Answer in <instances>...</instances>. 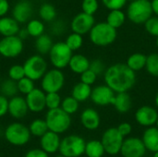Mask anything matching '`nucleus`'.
I'll return each mask as SVG.
<instances>
[{"label":"nucleus","instance_id":"nucleus-17","mask_svg":"<svg viewBox=\"0 0 158 157\" xmlns=\"http://www.w3.org/2000/svg\"><path fill=\"white\" fill-rule=\"evenodd\" d=\"M33 14V7L30 1L20 0L12 8V17L19 23H27L31 20Z\"/></svg>","mask_w":158,"mask_h":157},{"label":"nucleus","instance_id":"nucleus-21","mask_svg":"<svg viewBox=\"0 0 158 157\" xmlns=\"http://www.w3.org/2000/svg\"><path fill=\"white\" fill-rule=\"evenodd\" d=\"M142 140L147 151L156 153L158 151V129L156 126L148 127L143 133Z\"/></svg>","mask_w":158,"mask_h":157},{"label":"nucleus","instance_id":"nucleus-25","mask_svg":"<svg viewBox=\"0 0 158 157\" xmlns=\"http://www.w3.org/2000/svg\"><path fill=\"white\" fill-rule=\"evenodd\" d=\"M91 93H92L91 85L85 84L81 81L75 84L71 91V96H73L80 103L85 102L88 99H90Z\"/></svg>","mask_w":158,"mask_h":157},{"label":"nucleus","instance_id":"nucleus-55","mask_svg":"<svg viewBox=\"0 0 158 157\" xmlns=\"http://www.w3.org/2000/svg\"><path fill=\"white\" fill-rule=\"evenodd\" d=\"M156 127L158 129V118H157V120H156Z\"/></svg>","mask_w":158,"mask_h":157},{"label":"nucleus","instance_id":"nucleus-51","mask_svg":"<svg viewBox=\"0 0 158 157\" xmlns=\"http://www.w3.org/2000/svg\"><path fill=\"white\" fill-rule=\"evenodd\" d=\"M151 6H152L153 14H155L156 16H158V0H152Z\"/></svg>","mask_w":158,"mask_h":157},{"label":"nucleus","instance_id":"nucleus-16","mask_svg":"<svg viewBox=\"0 0 158 157\" xmlns=\"http://www.w3.org/2000/svg\"><path fill=\"white\" fill-rule=\"evenodd\" d=\"M45 95L46 93L38 88H34L31 93L26 94V102L29 107V111L33 113H40L45 107Z\"/></svg>","mask_w":158,"mask_h":157},{"label":"nucleus","instance_id":"nucleus-4","mask_svg":"<svg viewBox=\"0 0 158 157\" xmlns=\"http://www.w3.org/2000/svg\"><path fill=\"white\" fill-rule=\"evenodd\" d=\"M45 121L48 130L58 134L66 132L71 125L70 115L66 113L61 107L48 109L45 116Z\"/></svg>","mask_w":158,"mask_h":157},{"label":"nucleus","instance_id":"nucleus-15","mask_svg":"<svg viewBox=\"0 0 158 157\" xmlns=\"http://www.w3.org/2000/svg\"><path fill=\"white\" fill-rule=\"evenodd\" d=\"M158 118V111L153 106L143 105L139 107L135 113L136 122L143 127L148 128L156 126Z\"/></svg>","mask_w":158,"mask_h":157},{"label":"nucleus","instance_id":"nucleus-53","mask_svg":"<svg viewBox=\"0 0 158 157\" xmlns=\"http://www.w3.org/2000/svg\"><path fill=\"white\" fill-rule=\"evenodd\" d=\"M153 157H158V151L157 152H156V153H154V155Z\"/></svg>","mask_w":158,"mask_h":157},{"label":"nucleus","instance_id":"nucleus-31","mask_svg":"<svg viewBox=\"0 0 158 157\" xmlns=\"http://www.w3.org/2000/svg\"><path fill=\"white\" fill-rule=\"evenodd\" d=\"M29 130L31 135L39 138H41L44 133H46L49 130L45 119L41 118H37L31 121V123L29 126Z\"/></svg>","mask_w":158,"mask_h":157},{"label":"nucleus","instance_id":"nucleus-32","mask_svg":"<svg viewBox=\"0 0 158 157\" xmlns=\"http://www.w3.org/2000/svg\"><path fill=\"white\" fill-rule=\"evenodd\" d=\"M0 92H1V94H3L4 96H6L7 98H11V97L17 95V93L19 92L17 81L11 80L9 78L7 80H5L0 85Z\"/></svg>","mask_w":158,"mask_h":157},{"label":"nucleus","instance_id":"nucleus-54","mask_svg":"<svg viewBox=\"0 0 158 157\" xmlns=\"http://www.w3.org/2000/svg\"><path fill=\"white\" fill-rule=\"evenodd\" d=\"M156 46L158 47V36L156 37Z\"/></svg>","mask_w":158,"mask_h":157},{"label":"nucleus","instance_id":"nucleus-9","mask_svg":"<svg viewBox=\"0 0 158 157\" xmlns=\"http://www.w3.org/2000/svg\"><path fill=\"white\" fill-rule=\"evenodd\" d=\"M65 84V76L62 69L52 68L47 70L41 79V87L44 93H58Z\"/></svg>","mask_w":158,"mask_h":157},{"label":"nucleus","instance_id":"nucleus-18","mask_svg":"<svg viewBox=\"0 0 158 157\" xmlns=\"http://www.w3.org/2000/svg\"><path fill=\"white\" fill-rule=\"evenodd\" d=\"M29 111V107L26 102V99L15 95L11 97L8 101V114L16 118V119H20L23 118Z\"/></svg>","mask_w":158,"mask_h":157},{"label":"nucleus","instance_id":"nucleus-22","mask_svg":"<svg viewBox=\"0 0 158 157\" xmlns=\"http://www.w3.org/2000/svg\"><path fill=\"white\" fill-rule=\"evenodd\" d=\"M19 29V23L13 17L0 18V34L3 37L17 35Z\"/></svg>","mask_w":158,"mask_h":157},{"label":"nucleus","instance_id":"nucleus-40","mask_svg":"<svg viewBox=\"0 0 158 157\" xmlns=\"http://www.w3.org/2000/svg\"><path fill=\"white\" fill-rule=\"evenodd\" d=\"M99 8V3L98 0H82L81 3V9L82 12L94 15Z\"/></svg>","mask_w":158,"mask_h":157},{"label":"nucleus","instance_id":"nucleus-45","mask_svg":"<svg viewBox=\"0 0 158 157\" xmlns=\"http://www.w3.org/2000/svg\"><path fill=\"white\" fill-rule=\"evenodd\" d=\"M118 130L119 131V133L125 138V137H128L131 131H132V127L130 123L128 122H122L120 123L118 127H117Z\"/></svg>","mask_w":158,"mask_h":157},{"label":"nucleus","instance_id":"nucleus-14","mask_svg":"<svg viewBox=\"0 0 158 157\" xmlns=\"http://www.w3.org/2000/svg\"><path fill=\"white\" fill-rule=\"evenodd\" d=\"M95 24V19L94 15H90L84 12L77 14L71 20L70 28L73 32L79 34H87Z\"/></svg>","mask_w":158,"mask_h":157},{"label":"nucleus","instance_id":"nucleus-26","mask_svg":"<svg viewBox=\"0 0 158 157\" xmlns=\"http://www.w3.org/2000/svg\"><path fill=\"white\" fill-rule=\"evenodd\" d=\"M54 43L52 38L48 34H42L35 40V49L41 56L48 55L51 51V48L53 46Z\"/></svg>","mask_w":158,"mask_h":157},{"label":"nucleus","instance_id":"nucleus-57","mask_svg":"<svg viewBox=\"0 0 158 157\" xmlns=\"http://www.w3.org/2000/svg\"><path fill=\"white\" fill-rule=\"evenodd\" d=\"M128 1H130V2H131V1H135V0H128Z\"/></svg>","mask_w":158,"mask_h":157},{"label":"nucleus","instance_id":"nucleus-47","mask_svg":"<svg viewBox=\"0 0 158 157\" xmlns=\"http://www.w3.org/2000/svg\"><path fill=\"white\" fill-rule=\"evenodd\" d=\"M8 101L9 100L7 99V97L0 94V118L8 113Z\"/></svg>","mask_w":158,"mask_h":157},{"label":"nucleus","instance_id":"nucleus-8","mask_svg":"<svg viewBox=\"0 0 158 157\" xmlns=\"http://www.w3.org/2000/svg\"><path fill=\"white\" fill-rule=\"evenodd\" d=\"M25 76L32 81L41 80L47 71V63L41 55H33L23 64Z\"/></svg>","mask_w":158,"mask_h":157},{"label":"nucleus","instance_id":"nucleus-42","mask_svg":"<svg viewBox=\"0 0 158 157\" xmlns=\"http://www.w3.org/2000/svg\"><path fill=\"white\" fill-rule=\"evenodd\" d=\"M89 68L91 70H93L97 76L104 75L106 70L105 63L101 59H98V58L97 59H94L93 61L90 62V68Z\"/></svg>","mask_w":158,"mask_h":157},{"label":"nucleus","instance_id":"nucleus-56","mask_svg":"<svg viewBox=\"0 0 158 157\" xmlns=\"http://www.w3.org/2000/svg\"><path fill=\"white\" fill-rule=\"evenodd\" d=\"M56 157H66V156H64V155H57V156H56Z\"/></svg>","mask_w":158,"mask_h":157},{"label":"nucleus","instance_id":"nucleus-34","mask_svg":"<svg viewBox=\"0 0 158 157\" xmlns=\"http://www.w3.org/2000/svg\"><path fill=\"white\" fill-rule=\"evenodd\" d=\"M79 106H80V102L77 101L73 96H68L64 98L60 105V107L70 116L75 114L78 111Z\"/></svg>","mask_w":158,"mask_h":157},{"label":"nucleus","instance_id":"nucleus-44","mask_svg":"<svg viewBox=\"0 0 158 157\" xmlns=\"http://www.w3.org/2000/svg\"><path fill=\"white\" fill-rule=\"evenodd\" d=\"M97 75L93 71L91 70L90 68L85 70L84 72H82L81 74V81L85 83V84H88V85H93L94 84V82L96 81L97 80Z\"/></svg>","mask_w":158,"mask_h":157},{"label":"nucleus","instance_id":"nucleus-5","mask_svg":"<svg viewBox=\"0 0 158 157\" xmlns=\"http://www.w3.org/2000/svg\"><path fill=\"white\" fill-rule=\"evenodd\" d=\"M86 142L79 135L71 134L61 140L59 154L66 157H81L84 155Z\"/></svg>","mask_w":158,"mask_h":157},{"label":"nucleus","instance_id":"nucleus-1","mask_svg":"<svg viewBox=\"0 0 158 157\" xmlns=\"http://www.w3.org/2000/svg\"><path fill=\"white\" fill-rule=\"evenodd\" d=\"M106 84L116 93L129 92L136 84V72L127 64L117 63L106 68L104 74Z\"/></svg>","mask_w":158,"mask_h":157},{"label":"nucleus","instance_id":"nucleus-33","mask_svg":"<svg viewBox=\"0 0 158 157\" xmlns=\"http://www.w3.org/2000/svg\"><path fill=\"white\" fill-rule=\"evenodd\" d=\"M26 29L28 30V32L30 36L37 38L40 35L44 33V24L42 20L39 19H31L27 22Z\"/></svg>","mask_w":158,"mask_h":157},{"label":"nucleus","instance_id":"nucleus-52","mask_svg":"<svg viewBox=\"0 0 158 157\" xmlns=\"http://www.w3.org/2000/svg\"><path fill=\"white\" fill-rule=\"evenodd\" d=\"M155 104H156V106L158 108V93L156 95V98H155Z\"/></svg>","mask_w":158,"mask_h":157},{"label":"nucleus","instance_id":"nucleus-39","mask_svg":"<svg viewBox=\"0 0 158 157\" xmlns=\"http://www.w3.org/2000/svg\"><path fill=\"white\" fill-rule=\"evenodd\" d=\"M7 74H8L9 79H11L15 81H19L20 79L25 77V71H24L23 65H19V64L12 65L9 68Z\"/></svg>","mask_w":158,"mask_h":157},{"label":"nucleus","instance_id":"nucleus-38","mask_svg":"<svg viewBox=\"0 0 158 157\" xmlns=\"http://www.w3.org/2000/svg\"><path fill=\"white\" fill-rule=\"evenodd\" d=\"M61 102L62 100L58 93H47L45 95V105L48 109H55L60 107Z\"/></svg>","mask_w":158,"mask_h":157},{"label":"nucleus","instance_id":"nucleus-58","mask_svg":"<svg viewBox=\"0 0 158 157\" xmlns=\"http://www.w3.org/2000/svg\"><path fill=\"white\" fill-rule=\"evenodd\" d=\"M81 157H87V156H81Z\"/></svg>","mask_w":158,"mask_h":157},{"label":"nucleus","instance_id":"nucleus-7","mask_svg":"<svg viewBox=\"0 0 158 157\" xmlns=\"http://www.w3.org/2000/svg\"><path fill=\"white\" fill-rule=\"evenodd\" d=\"M48 55L53 67L58 69H63L69 67L73 51L66 44L65 42H57L53 44Z\"/></svg>","mask_w":158,"mask_h":157},{"label":"nucleus","instance_id":"nucleus-13","mask_svg":"<svg viewBox=\"0 0 158 157\" xmlns=\"http://www.w3.org/2000/svg\"><path fill=\"white\" fill-rule=\"evenodd\" d=\"M116 93L106 84L99 85L92 89L90 99L92 102L99 106H106L113 105Z\"/></svg>","mask_w":158,"mask_h":157},{"label":"nucleus","instance_id":"nucleus-49","mask_svg":"<svg viewBox=\"0 0 158 157\" xmlns=\"http://www.w3.org/2000/svg\"><path fill=\"white\" fill-rule=\"evenodd\" d=\"M9 8L10 6L7 0H0V18L6 16Z\"/></svg>","mask_w":158,"mask_h":157},{"label":"nucleus","instance_id":"nucleus-2","mask_svg":"<svg viewBox=\"0 0 158 157\" xmlns=\"http://www.w3.org/2000/svg\"><path fill=\"white\" fill-rule=\"evenodd\" d=\"M91 42L100 47H106L112 44L118 36L117 29L111 27L106 21L95 23L89 32Z\"/></svg>","mask_w":158,"mask_h":157},{"label":"nucleus","instance_id":"nucleus-10","mask_svg":"<svg viewBox=\"0 0 158 157\" xmlns=\"http://www.w3.org/2000/svg\"><path fill=\"white\" fill-rule=\"evenodd\" d=\"M101 142L105 148L106 154L109 155H117L120 154L124 137L119 133L117 128L107 129L102 135Z\"/></svg>","mask_w":158,"mask_h":157},{"label":"nucleus","instance_id":"nucleus-48","mask_svg":"<svg viewBox=\"0 0 158 157\" xmlns=\"http://www.w3.org/2000/svg\"><path fill=\"white\" fill-rule=\"evenodd\" d=\"M25 157H49V154L44 152L42 148L41 149H31L26 153Z\"/></svg>","mask_w":158,"mask_h":157},{"label":"nucleus","instance_id":"nucleus-43","mask_svg":"<svg viewBox=\"0 0 158 157\" xmlns=\"http://www.w3.org/2000/svg\"><path fill=\"white\" fill-rule=\"evenodd\" d=\"M104 6L109 9V10H114V9H122L128 0H101Z\"/></svg>","mask_w":158,"mask_h":157},{"label":"nucleus","instance_id":"nucleus-12","mask_svg":"<svg viewBox=\"0 0 158 157\" xmlns=\"http://www.w3.org/2000/svg\"><path fill=\"white\" fill-rule=\"evenodd\" d=\"M146 148L140 138L129 137L124 139L120 154L123 157H143L146 154Z\"/></svg>","mask_w":158,"mask_h":157},{"label":"nucleus","instance_id":"nucleus-6","mask_svg":"<svg viewBox=\"0 0 158 157\" xmlns=\"http://www.w3.org/2000/svg\"><path fill=\"white\" fill-rule=\"evenodd\" d=\"M5 138L12 145L23 146L31 140V132L28 127L25 125L14 122L9 124L5 130Z\"/></svg>","mask_w":158,"mask_h":157},{"label":"nucleus","instance_id":"nucleus-35","mask_svg":"<svg viewBox=\"0 0 158 157\" xmlns=\"http://www.w3.org/2000/svg\"><path fill=\"white\" fill-rule=\"evenodd\" d=\"M145 69L151 76L158 78V53H152L147 56Z\"/></svg>","mask_w":158,"mask_h":157},{"label":"nucleus","instance_id":"nucleus-3","mask_svg":"<svg viewBox=\"0 0 158 157\" xmlns=\"http://www.w3.org/2000/svg\"><path fill=\"white\" fill-rule=\"evenodd\" d=\"M127 18L134 24H144L152 16L153 10L150 0H135L130 2L127 12Z\"/></svg>","mask_w":158,"mask_h":157},{"label":"nucleus","instance_id":"nucleus-11","mask_svg":"<svg viewBox=\"0 0 158 157\" xmlns=\"http://www.w3.org/2000/svg\"><path fill=\"white\" fill-rule=\"evenodd\" d=\"M23 51V41L18 36H6L0 40V55L6 58H15Z\"/></svg>","mask_w":158,"mask_h":157},{"label":"nucleus","instance_id":"nucleus-24","mask_svg":"<svg viewBox=\"0 0 158 157\" xmlns=\"http://www.w3.org/2000/svg\"><path fill=\"white\" fill-rule=\"evenodd\" d=\"M116 110L120 114H126L129 112L132 105V101L131 98V95L128 93V92L125 93H116L114 103L113 105Z\"/></svg>","mask_w":158,"mask_h":157},{"label":"nucleus","instance_id":"nucleus-23","mask_svg":"<svg viewBox=\"0 0 158 157\" xmlns=\"http://www.w3.org/2000/svg\"><path fill=\"white\" fill-rule=\"evenodd\" d=\"M90 60L83 55L76 54L72 55L70 61L69 63V68L70 70L76 74H81L90 68Z\"/></svg>","mask_w":158,"mask_h":157},{"label":"nucleus","instance_id":"nucleus-30","mask_svg":"<svg viewBox=\"0 0 158 157\" xmlns=\"http://www.w3.org/2000/svg\"><path fill=\"white\" fill-rule=\"evenodd\" d=\"M39 16L45 22H53L56 17V9L53 5L44 3L39 8Z\"/></svg>","mask_w":158,"mask_h":157},{"label":"nucleus","instance_id":"nucleus-50","mask_svg":"<svg viewBox=\"0 0 158 157\" xmlns=\"http://www.w3.org/2000/svg\"><path fill=\"white\" fill-rule=\"evenodd\" d=\"M17 35H18L22 41L26 40V39L30 36V34H29V32H28V30H27L26 28H20Z\"/></svg>","mask_w":158,"mask_h":157},{"label":"nucleus","instance_id":"nucleus-27","mask_svg":"<svg viewBox=\"0 0 158 157\" xmlns=\"http://www.w3.org/2000/svg\"><path fill=\"white\" fill-rule=\"evenodd\" d=\"M106 154L101 141L92 140L86 143L84 155L87 157H103Z\"/></svg>","mask_w":158,"mask_h":157},{"label":"nucleus","instance_id":"nucleus-46","mask_svg":"<svg viewBox=\"0 0 158 157\" xmlns=\"http://www.w3.org/2000/svg\"><path fill=\"white\" fill-rule=\"evenodd\" d=\"M51 30H52V32L55 35H60L65 31V24H64V22L62 20L53 21Z\"/></svg>","mask_w":158,"mask_h":157},{"label":"nucleus","instance_id":"nucleus-29","mask_svg":"<svg viewBox=\"0 0 158 157\" xmlns=\"http://www.w3.org/2000/svg\"><path fill=\"white\" fill-rule=\"evenodd\" d=\"M127 15L122 11V9H114L110 10L107 17H106V22L113 28L118 29L126 21Z\"/></svg>","mask_w":158,"mask_h":157},{"label":"nucleus","instance_id":"nucleus-28","mask_svg":"<svg viewBox=\"0 0 158 157\" xmlns=\"http://www.w3.org/2000/svg\"><path fill=\"white\" fill-rule=\"evenodd\" d=\"M146 60H147V56L142 53H133L128 57L126 64L128 65L130 68L137 72L145 68Z\"/></svg>","mask_w":158,"mask_h":157},{"label":"nucleus","instance_id":"nucleus-37","mask_svg":"<svg viewBox=\"0 0 158 157\" xmlns=\"http://www.w3.org/2000/svg\"><path fill=\"white\" fill-rule=\"evenodd\" d=\"M18 84V90L19 93H21L22 94H28L29 93H31L35 87H34V81L31 80L28 77H24L22 79H20L19 81H17Z\"/></svg>","mask_w":158,"mask_h":157},{"label":"nucleus","instance_id":"nucleus-20","mask_svg":"<svg viewBox=\"0 0 158 157\" xmlns=\"http://www.w3.org/2000/svg\"><path fill=\"white\" fill-rule=\"evenodd\" d=\"M81 123L88 130H95L99 128L101 118L99 113L94 108H86L81 114Z\"/></svg>","mask_w":158,"mask_h":157},{"label":"nucleus","instance_id":"nucleus-36","mask_svg":"<svg viewBox=\"0 0 158 157\" xmlns=\"http://www.w3.org/2000/svg\"><path fill=\"white\" fill-rule=\"evenodd\" d=\"M65 43L72 51H77L82 46L83 38H82L81 34H79V33H76V32L72 31V33H70L67 37Z\"/></svg>","mask_w":158,"mask_h":157},{"label":"nucleus","instance_id":"nucleus-41","mask_svg":"<svg viewBox=\"0 0 158 157\" xmlns=\"http://www.w3.org/2000/svg\"><path fill=\"white\" fill-rule=\"evenodd\" d=\"M146 31L152 36H158V16H152L144 24Z\"/></svg>","mask_w":158,"mask_h":157},{"label":"nucleus","instance_id":"nucleus-19","mask_svg":"<svg viewBox=\"0 0 158 157\" xmlns=\"http://www.w3.org/2000/svg\"><path fill=\"white\" fill-rule=\"evenodd\" d=\"M61 139L58 133L48 130L40 138V146L41 148L49 155L56 154L59 151Z\"/></svg>","mask_w":158,"mask_h":157}]
</instances>
